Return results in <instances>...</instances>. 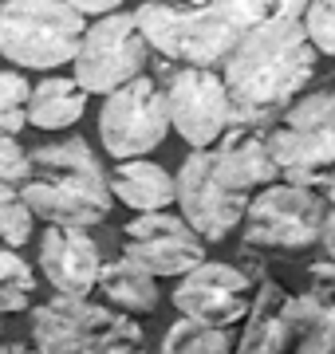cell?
<instances>
[{"label":"cell","instance_id":"4316f807","mask_svg":"<svg viewBox=\"0 0 335 354\" xmlns=\"http://www.w3.org/2000/svg\"><path fill=\"white\" fill-rule=\"evenodd\" d=\"M28 177H32V153L16 142V134H0V181L20 189Z\"/></svg>","mask_w":335,"mask_h":354},{"label":"cell","instance_id":"7c38bea8","mask_svg":"<svg viewBox=\"0 0 335 354\" xmlns=\"http://www.w3.org/2000/svg\"><path fill=\"white\" fill-rule=\"evenodd\" d=\"M253 304V276L237 264L221 260H201L190 272L178 276L174 288V307L181 315L213 323V327H233L241 323Z\"/></svg>","mask_w":335,"mask_h":354},{"label":"cell","instance_id":"d6a6232c","mask_svg":"<svg viewBox=\"0 0 335 354\" xmlns=\"http://www.w3.org/2000/svg\"><path fill=\"white\" fill-rule=\"evenodd\" d=\"M327 4H335V0H327Z\"/></svg>","mask_w":335,"mask_h":354},{"label":"cell","instance_id":"4dcf8cb0","mask_svg":"<svg viewBox=\"0 0 335 354\" xmlns=\"http://www.w3.org/2000/svg\"><path fill=\"white\" fill-rule=\"evenodd\" d=\"M0 351H4V327H0Z\"/></svg>","mask_w":335,"mask_h":354},{"label":"cell","instance_id":"8fae6325","mask_svg":"<svg viewBox=\"0 0 335 354\" xmlns=\"http://www.w3.org/2000/svg\"><path fill=\"white\" fill-rule=\"evenodd\" d=\"M123 256H130L134 264L146 268L158 279L181 276V272H190L194 264L206 260V236L181 213L150 209L123 228Z\"/></svg>","mask_w":335,"mask_h":354},{"label":"cell","instance_id":"ba28073f","mask_svg":"<svg viewBox=\"0 0 335 354\" xmlns=\"http://www.w3.org/2000/svg\"><path fill=\"white\" fill-rule=\"evenodd\" d=\"M146 59H150V48L134 24V12L115 8L107 16H95V24H87L71 67H75L79 87L87 95H111L127 79L142 75Z\"/></svg>","mask_w":335,"mask_h":354},{"label":"cell","instance_id":"30bf717a","mask_svg":"<svg viewBox=\"0 0 335 354\" xmlns=\"http://www.w3.org/2000/svg\"><path fill=\"white\" fill-rule=\"evenodd\" d=\"M178 213L206 236V241H225L233 228L245 221L248 193L229 189L213 169V146L206 150H190V158L181 162L178 177Z\"/></svg>","mask_w":335,"mask_h":354},{"label":"cell","instance_id":"83f0119b","mask_svg":"<svg viewBox=\"0 0 335 354\" xmlns=\"http://www.w3.org/2000/svg\"><path fill=\"white\" fill-rule=\"evenodd\" d=\"M71 8H79L83 16H107V12H115L123 0H67Z\"/></svg>","mask_w":335,"mask_h":354},{"label":"cell","instance_id":"d4e9b609","mask_svg":"<svg viewBox=\"0 0 335 354\" xmlns=\"http://www.w3.org/2000/svg\"><path fill=\"white\" fill-rule=\"evenodd\" d=\"M28 95L32 83L20 71H0V134H20L28 127Z\"/></svg>","mask_w":335,"mask_h":354},{"label":"cell","instance_id":"44dd1931","mask_svg":"<svg viewBox=\"0 0 335 354\" xmlns=\"http://www.w3.org/2000/svg\"><path fill=\"white\" fill-rule=\"evenodd\" d=\"M32 295H36L32 264L16 248L0 244V311H28Z\"/></svg>","mask_w":335,"mask_h":354},{"label":"cell","instance_id":"d6986e66","mask_svg":"<svg viewBox=\"0 0 335 354\" xmlns=\"http://www.w3.org/2000/svg\"><path fill=\"white\" fill-rule=\"evenodd\" d=\"M99 291L107 304L123 307L130 315H150L158 311V276H150L146 268H138L130 256H118L111 264H103L99 272Z\"/></svg>","mask_w":335,"mask_h":354},{"label":"cell","instance_id":"ffe728a7","mask_svg":"<svg viewBox=\"0 0 335 354\" xmlns=\"http://www.w3.org/2000/svg\"><path fill=\"white\" fill-rule=\"evenodd\" d=\"M162 354H225L237 351L229 327H213V323H201V319L181 315L174 327L162 335Z\"/></svg>","mask_w":335,"mask_h":354},{"label":"cell","instance_id":"f1b7e54d","mask_svg":"<svg viewBox=\"0 0 335 354\" xmlns=\"http://www.w3.org/2000/svg\"><path fill=\"white\" fill-rule=\"evenodd\" d=\"M320 244L323 252H327V260H335V205L327 209V216H323V232H320Z\"/></svg>","mask_w":335,"mask_h":354},{"label":"cell","instance_id":"484cf974","mask_svg":"<svg viewBox=\"0 0 335 354\" xmlns=\"http://www.w3.org/2000/svg\"><path fill=\"white\" fill-rule=\"evenodd\" d=\"M300 24H304V32H308L311 48L320 51V55H332L335 59V4L311 0L308 8H304V16H300Z\"/></svg>","mask_w":335,"mask_h":354},{"label":"cell","instance_id":"ac0fdd59","mask_svg":"<svg viewBox=\"0 0 335 354\" xmlns=\"http://www.w3.org/2000/svg\"><path fill=\"white\" fill-rule=\"evenodd\" d=\"M28 127L36 130H67L75 127L79 118H83V111H87V91L79 87V79H44V83H36L32 87V95H28Z\"/></svg>","mask_w":335,"mask_h":354},{"label":"cell","instance_id":"603a6c76","mask_svg":"<svg viewBox=\"0 0 335 354\" xmlns=\"http://www.w3.org/2000/svg\"><path fill=\"white\" fill-rule=\"evenodd\" d=\"M280 118L284 127H300V130H335V91L296 95Z\"/></svg>","mask_w":335,"mask_h":354},{"label":"cell","instance_id":"e0dca14e","mask_svg":"<svg viewBox=\"0 0 335 354\" xmlns=\"http://www.w3.org/2000/svg\"><path fill=\"white\" fill-rule=\"evenodd\" d=\"M111 193L115 201L138 209V213H150V209H170L178 201V185H174V174H166L158 162H150L146 153L142 158H123L111 174Z\"/></svg>","mask_w":335,"mask_h":354},{"label":"cell","instance_id":"2e32d148","mask_svg":"<svg viewBox=\"0 0 335 354\" xmlns=\"http://www.w3.org/2000/svg\"><path fill=\"white\" fill-rule=\"evenodd\" d=\"M284 288L280 283H272V279H260L257 295H253V304L245 311V330H241V339H237V351L245 354H280L292 346V330L284 323Z\"/></svg>","mask_w":335,"mask_h":354},{"label":"cell","instance_id":"5b68a950","mask_svg":"<svg viewBox=\"0 0 335 354\" xmlns=\"http://www.w3.org/2000/svg\"><path fill=\"white\" fill-rule=\"evenodd\" d=\"M87 20L67 0H0V55L28 71H55L75 59Z\"/></svg>","mask_w":335,"mask_h":354},{"label":"cell","instance_id":"7402d4cb","mask_svg":"<svg viewBox=\"0 0 335 354\" xmlns=\"http://www.w3.org/2000/svg\"><path fill=\"white\" fill-rule=\"evenodd\" d=\"M209 4H217L241 32H248V28L264 24V20H276V16L300 20L311 0H209Z\"/></svg>","mask_w":335,"mask_h":354},{"label":"cell","instance_id":"7a4b0ae2","mask_svg":"<svg viewBox=\"0 0 335 354\" xmlns=\"http://www.w3.org/2000/svg\"><path fill=\"white\" fill-rule=\"evenodd\" d=\"M20 197L44 225L95 228L103 225L115 193L111 174L95 158L87 138H64L32 150V177L20 185Z\"/></svg>","mask_w":335,"mask_h":354},{"label":"cell","instance_id":"52a82bcc","mask_svg":"<svg viewBox=\"0 0 335 354\" xmlns=\"http://www.w3.org/2000/svg\"><path fill=\"white\" fill-rule=\"evenodd\" d=\"M166 134H170V111H166V91L158 87V79L134 75L107 95L103 111H99V142L115 162L158 150L166 142Z\"/></svg>","mask_w":335,"mask_h":354},{"label":"cell","instance_id":"277c9868","mask_svg":"<svg viewBox=\"0 0 335 354\" xmlns=\"http://www.w3.org/2000/svg\"><path fill=\"white\" fill-rule=\"evenodd\" d=\"M32 346L44 354H134L146 335L130 311L91 304V295L55 291L32 311Z\"/></svg>","mask_w":335,"mask_h":354},{"label":"cell","instance_id":"6da1fadb","mask_svg":"<svg viewBox=\"0 0 335 354\" xmlns=\"http://www.w3.org/2000/svg\"><path fill=\"white\" fill-rule=\"evenodd\" d=\"M316 75V48L300 20L276 16L248 28L225 59L233 127L269 130Z\"/></svg>","mask_w":335,"mask_h":354},{"label":"cell","instance_id":"5bb4252c","mask_svg":"<svg viewBox=\"0 0 335 354\" xmlns=\"http://www.w3.org/2000/svg\"><path fill=\"white\" fill-rule=\"evenodd\" d=\"M213 169L229 189L253 193L280 181V169L272 162L269 130L257 127H229L221 134V146L213 150Z\"/></svg>","mask_w":335,"mask_h":354},{"label":"cell","instance_id":"4fadbf2b","mask_svg":"<svg viewBox=\"0 0 335 354\" xmlns=\"http://www.w3.org/2000/svg\"><path fill=\"white\" fill-rule=\"evenodd\" d=\"M103 252L87 228L48 225L39 236V276L64 295H91L99 288Z\"/></svg>","mask_w":335,"mask_h":354},{"label":"cell","instance_id":"3957f363","mask_svg":"<svg viewBox=\"0 0 335 354\" xmlns=\"http://www.w3.org/2000/svg\"><path fill=\"white\" fill-rule=\"evenodd\" d=\"M134 24L146 48L178 67H225V59L245 36L217 4L146 0L134 8Z\"/></svg>","mask_w":335,"mask_h":354},{"label":"cell","instance_id":"9c48e42d","mask_svg":"<svg viewBox=\"0 0 335 354\" xmlns=\"http://www.w3.org/2000/svg\"><path fill=\"white\" fill-rule=\"evenodd\" d=\"M162 91H166L170 130H178V138L190 150L217 146L221 134L233 127L229 87L213 67H174Z\"/></svg>","mask_w":335,"mask_h":354},{"label":"cell","instance_id":"1f68e13d","mask_svg":"<svg viewBox=\"0 0 335 354\" xmlns=\"http://www.w3.org/2000/svg\"><path fill=\"white\" fill-rule=\"evenodd\" d=\"M185 4H209V0H185Z\"/></svg>","mask_w":335,"mask_h":354},{"label":"cell","instance_id":"9a60e30c","mask_svg":"<svg viewBox=\"0 0 335 354\" xmlns=\"http://www.w3.org/2000/svg\"><path fill=\"white\" fill-rule=\"evenodd\" d=\"M269 150L280 169V181L320 189V181L335 165V130H300L280 122L269 127Z\"/></svg>","mask_w":335,"mask_h":354},{"label":"cell","instance_id":"8992f818","mask_svg":"<svg viewBox=\"0 0 335 354\" xmlns=\"http://www.w3.org/2000/svg\"><path fill=\"white\" fill-rule=\"evenodd\" d=\"M327 197L311 185H264L257 197H248L245 209V244L257 252H304L320 244Z\"/></svg>","mask_w":335,"mask_h":354},{"label":"cell","instance_id":"f546056e","mask_svg":"<svg viewBox=\"0 0 335 354\" xmlns=\"http://www.w3.org/2000/svg\"><path fill=\"white\" fill-rule=\"evenodd\" d=\"M320 193H323V197H327V205H335V165H332V169H327V177H323V181H320Z\"/></svg>","mask_w":335,"mask_h":354},{"label":"cell","instance_id":"cb8c5ba5","mask_svg":"<svg viewBox=\"0 0 335 354\" xmlns=\"http://www.w3.org/2000/svg\"><path fill=\"white\" fill-rule=\"evenodd\" d=\"M32 221H36V216H32V209L24 205L20 189L0 181V244H4V248H20V244H28V236H32Z\"/></svg>","mask_w":335,"mask_h":354}]
</instances>
